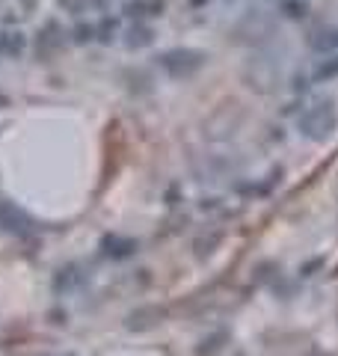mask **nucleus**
<instances>
[{
  "label": "nucleus",
  "instance_id": "nucleus-1",
  "mask_svg": "<svg viewBox=\"0 0 338 356\" xmlns=\"http://www.w3.org/2000/svg\"><path fill=\"white\" fill-rule=\"evenodd\" d=\"M338 128V110L332 102H321L300 116V134L309 140H326Z\"/></svg>",
  "mask_w": 338,
  "mask_h": 356
},
{
  "label": "nucleus",
  "instance_id": "nucleus-2",
  "mask_svg": "<svg viewBox=\"0 0 338 356\" xmlns=\"http://www.w3.org/2000/svg\"><path fill=\"white\" fill-rule=\"evenodd\" d=\"M157 63H161V69L169 74V77H193L202 65L208 63V54L205 51H196V48H172V51H163L161 57H157Z\"/></svg>",
  "mask_w": 338,
  "mask_h": 356
},
{
  "label": "nucleus",
  "instance_id": "nucleus-3",
  "mask_svg": "<svg viewBox=\"0 0 338 356\" xmlns=\"http://www.w3.org/2000/svg\"><path fill=\"white\" fill-rule=\"evenodd\" d=\"M63 48V27L56 24V21H45V27L36 33V39H33V54L48 63L56 51Z\"/></svg>",
  "mask_w": 338,
  "mask_h": 356
},
{
  "label": "nucleus",
  "instance_id": "nucleus-4",
  "mask_svg": "<svg viewBox=\"0 0 338 356\" xmlns=\"http://www.w3.org/2000/svg\"><path fill=\"white\" fill-rule=\"evenodd\" d=\"M166 321V306H140V309H134L128 312V318H125V330L128 332H145V330H154V327H161Z\"/></svg>",
  "mask_w": 338,
  "mask_h": 356
},
{
  "label": "nucleus",
  "instance_id": "nucleus-5",
  "mask_svg": "<svg viewBox=\"0 0 338 356\" xmlns=\"http://www.w3.org/2000/svg\"><path fill=\"white\" fill-rule=\"evenodd\" d=\"M27 51V36L15 27L0 30V57L3 60H21Z\"/></svg>",
  "mask_w": 338,
  "mask_h": 356
},
{
  "label": "nucleus",
  "instance_id": "nucleus-6",
  "mask_svg": "<svg viewBox=\"0 0 338 356\" xmlns=\"http://www.w3.org/2000/svg\"><path fill=\"white\" fill-rule=\"evenodd\" d=\"M0 232H13V235H24L30 232V220L21 214L15 205L0 202Z\"/></svg>",
  "mask_w": 338,
  "mask_h": 356
},
{
  "label": "nucleus",
  "instance_id": "nucleus-7",
  "mask_svg": "<svg viewBox=\"0 0 338 356\" xmlns=\"http://www.w3.org/2000/svg\"><path fill=\"white\" fill-rule=\"evenodd\" d=\"M33 9H36V0H0V21L3 24H18Z\"/></svg>",
  "mask_w": 338,
  "mask_h": 356
},
{
  "label": "nucleus",
  "instance_id": "nucleus-8",
  "mask_svg": "<svg viewBox=\"0 0 338 356\" xmlns=\"http://www.w3.org/2000/svg\"><path fill=\"white\" fill-rule=\"evenodd\" d=\"M101 250H104V255H110V259H128V255L137 252V241L122 238V235H107L101 241Z\"/></svg>",
  "mask_w": 338,
  "mask_h": 356
},
{
  "label": "nucleus",
  "instance_id": "nucleus-9",
  "mask_svg": "<svg viewBox=\"0 0 338 356\" xmlns=\"http://www.w3.org/2000/svg\"><path fill=\"white\" fill-rule=\"evenodd\" d=\"M309 44H312L314 51H321V54L335 51V48H338V27H330V24L314 27V30L309 33Z\"/></svg>",
  "mask_w": 338,
  "mask_h": 356
},
{
  "label": "nucleus",
  "instance_id": "nucleus-10",
  "mask_svg": "<svg viewBox=\"0 0 338 356\" xmlns=\"http://www.w3.org/2000/svg\"><path fill=\"white\" fill-rule=\"evenodd\" d=\"M161 13H163V0H131V3H125L128 18H154Z\"/></svg>",
  "mask_w": 338,
  "mask_h": 356
},
{
  "label": "nucleus",
  "instance_id": "nucleus-11",
  "mask_svg": "<svg viewBox=\"0 0 338 356\" xmlns=\"http://www.w3.org/2000/svg\"><path fill=\"white\" fill-rule=\"evenodd\" d=\"M220 241H223V232H217V229L202 232V235L193 241V252H196V259H208V255L220 247Z\"/></svg>",
  "mask_w": 338,
  "mask_h": 356
},
{
  "label": "nucleus",
  "instance_id": "nucleus-12",
  "mask_svg": "<svg viewBox=\"0 0 338 356\" xmlns=\"http://www.w3.org/2000/svg\"><path fill=\"white\" fill-rule=\"evenodd\" d=\"M154 42V30L145 27V24H134L128 33H125V44L128 48H145V44Z\"/></svg>",
  "mask_w": 338,
  "mask_h": 356
},
{
  "label": "nucleus",
  "instance_id": "nucleus-13",
  "mask_svg": "<svg viewBox=\"0 0 338 356\" xmlns=\"http://www.w3.org/2000/svg\"><path fill=\"white\" fill-rule=\"evenodd\" d=\"M77 280H81V273H77V267L74 264H69V267H63L60 273L54 276V291H72V288L77 285Z\"/></svg>",
  "mask_w": 338,
  "mask_h": 356
},
{
  "label": "nucleus",
  "instance_id": "nucleus-14",
  "mask_svg": "<svg viewBox=\"0 0 338 356\" xmlns=\"http://www.w3.org/2000/svg\"><path fill=\"white\" fill-rule=\"evenodd\" d=\"M332 77H338V57L326 60L314 69V81H332Z\"/></svg>",
  "mask_w": 338,
  "mask_h": 356
},
{
  "label": "nucleus",
  "instance_id": "nucleus-15",
  "mask_svg": "<svg viewBox=\"0 0 338 356\" xmlns=\"http://www.w3.org/2000/svg\"><path fill=\"white\" fill-rule=\"evenodd\" d=\"M56 3H60L63 13H69V15H81V13H86L89 0H56Z\"/></svg>",
  "mask_w": 338,
  "mask_h": 356
},
{
  "label": "nucleus",
  "instance_id": "nucleus-16",
  "mask_svg": "<svg viewBox=\"0 0 338 356\" xmlns=\"http://www.w3.org/2000/svg\"><path fill=\"white\" fill-rule=\"evenodd\" d=\"M92 36H95V27H89V24H77V27L72 30V42H77V44L92 42Z\"/></svg>",
  "mask_w": 338,
  "mask_h": 356
},
{
  "label": "nucleus",
  "instance_id": "nucleus-17",
  "mask_svg": "<svg viewBox=\"0 0 338 356\" xmlns=\"http://www.w3.org/2000/svg\"><path fill=\"white\" fill-rule=\"evenodd\" d=\"M282 13H285L288 18H303V15H306V3H303V0H285Z\"/></svg>",
  "mask_w": 338,
  "mask_h": 356
},
{
  "label": "nucleus",
  "instance_id": "nucleus-18",
  "mask_svg": "<svg viewBox=\"0 0 338 356\" xmlns=\"http://www.w3.org/2000/svg\"><path fill=\"white\" fill-rule=\"evenodd\" d=\"M225 339V332H217V336L214 339H205L202 344H205V348H199V356H211L214 350H220V341Z\"/></svg>",
  "mask_w": 338,
  "mask_h": 356
},
{
  "label": "nucleus",
  "instance_id": "nucleus-19",
  "mask_svg": "<svg viewBox=\"0 0 338 356\" xmlns=\"http://www.w3.org/2000/svg\"><path fill=\"white\" fill-rule=\"evenodd\" d=\"M95 33H98V39H101V42H113V33H116V21L107 18Z\"/></svg>",
  "mask_w": 338,
  "mask_h": 356
},
{
  "label": "nucleus",
  "instance_id": "nucleus-20",
  "mask_svg": "<svg viewBox=\"0 0 338 356\" xmlns=\"http://www.w3.org/2000/svg\"><path fill=\"white\" fill-rule=\"evenodd\" d=\"M208 0H190V6H205Z\"/></svg>",
  "mask_w": 338,
  "mask_h": 356
},
{
  "label": "nucleus",
  "instance_id": "nucleus-21",
  "mask_svg": "<svg viewBox=\"0 0 338 356\" xmlns=\"http://www.w3.org/2000/svg\"><path fill=\"white\" fill-rule=\"evenodd\" d=\"M309 356H326V353H318V350H314V353H309Z\"/></svg>",
  "mask_w": 338,
  "mask_h": 356
}]
</instances>
